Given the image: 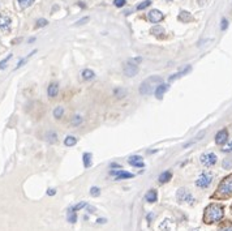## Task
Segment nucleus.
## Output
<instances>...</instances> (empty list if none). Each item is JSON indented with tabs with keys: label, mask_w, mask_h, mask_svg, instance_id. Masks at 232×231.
Here are the masks:
<instances>
[{
	"label": "nucleus",
	"mask_w": 232,
	"mask_h": 231,
	"mask_svg": "<svg viewBox=\"0 0 232 231\" xmlns=\"http://www.w3.org/2000/svg\"><path fill=\"white\" fill-rule=\"evenodd\" d=\"M150 32H151V34H154V35H162V34L164 33V29L161 25H157V26L151 28Z\"/></svg>",
	"instance_id": "b1692460"
},
{
	"label": "nucleus",
	"mask_w": 232,
	"mask_h": 231,
	"mask_svg": "<svg viewBox=\"0 0 232 231\" xmlns=\"http://www.w3.org/2000/svg\"><path fill=\"white\" fill-rule=\"evenodd\" d=\"M179 21H181V22H189L190 20H192V16H190V13L189 12H187V11H181L180 13H179Z\"/></svg>",
	"instance_id": "dca6fc26"
},
{
	"label": "nucleus",
	"mask_w": 232,
	"mask_h": 231,
	"mask_svg": "<svg viewBox=\"0 0 232 231\" xmlns=\"http://www.w3.org/2000/svg\"><path fill=\"white\" fill-rule=\"evenodd\" d=\"M176 197H177V200L179 201H181V203H193V196H192V193L189 192L188 189H185V188H180L177 191V193H176Z\"/></svg>",
	"instance_id": "0eeeda50"
},
{
	"label": "nucleus",
	"mask_w": 232,
	"mask_h": 231,
	"mask_svg": "<svg viewBox=\"0 0 232 231\" xmlns=\"http://www.w3.org/2000/svg\"><path fill=\"white\" fill-rule=\"evenodd\" d=\"M232 196V174L228 176H226L219 183L218 188L214 192V195L211 196V199H216V200H228Z\"/></svg>",
	"instance_id": "f03ea898"
},
{
	"label": "nucleus",
	"mask_w": 232,
	"mask_h": 231,
	"mask_svg": "<svg viewBox=\"0 0 232 231\" xmlns=\"http://www.w3.org/2000/svg\"><path fill=\"white\" fill-rule=\"evenodd\" d=\"M222 151H224V153H230V151H232V141L228 142L227 145H224V148H222Z\"/></svg>",
	"instance_id": "f704fd0d"
},
{
	"label": "nucleus",
	"mask_w": 232,
	"mask_h": 231,
	"mask_svg": "<svg viewBox=\"0 0 232 231\" xmlns=\"http://www.w3.org/2000/svg\"><path fill=\"white\" fill-rule=\"evenodd\" d=\"M227 26H228V21H227L226 18L222 20V30H226Z\"/></svg>",
	"instance_id": "4c0bfd02"
},
{
	"label": "nucleus",
	"mask_w": 232,
	"mask_h": 231,
	"mask_svg": "<svg viewBox=\"0 0 232 231\" xmlns=\"http://www.w3.org/2000/svg\"><path fill=\"white\" fill-rule=\"evenodd\" d=\"M212 178H214V175H212L211 173H209V171H204V173H201V175L197 178L196 185L205 189V188H207V187H210L211 181H212Z\"/></svg>",
	"instance_id": "20e7f679"
},
{
	"label": "nucleus",
	"mask_w": 232,
	"mask_h": 231,
	"mask_svg": "<svg viewBox=\"0 0 232 231\" xmlns=\"http://www.w3.org/2000/svg\"><path fill=\"white\" fill-rule=\"evenodd\" d=\"M161 84H162V78L159 76H150L141 82V85H140V93H141L142 95H149V94H151L153 91H155L158 85H161Z\"/></svg>",
	"instance_id": "7ed1b4c3"
},
{
	"label": "nucleus",
	"mask_w": 232,
	"mask_h": 231,
	"mask_svg": "<svg viewBox=\"0 0 232 231\" xmlns=\"http://www.w3.org/2000/svg\"><path fill=\"white\" fill-rule=\"evenodd\" d=\"M46 140L50 142V144H55V142L57 141V135L55 133V132H52V131H50V132H47V135H46Z\"/></svg>",
	"instance_id": "6ab92c4d"
},
{
	"label": "nucleus",
	"mask_w": 232,
	"mask_h": 231,
	"mask_svg": "<svg viewBox=\"0 0 232 231\" xmlns=\"http://www.w3.org/2000/svg\"><path fill=\"white\" fill-rule=\"evenodd\" d=\"M76 219H77L76 213H74V212H72V210L69 209V210H68V222L74 223V222H76Z\"/></svg>",
	"instance_id": "cd10ccee"
},
{
	"label": "nucleus",
	"mask_w": 232,
	"mask_h": 231,
	"mask_svg": "<svg viewBox=\"0 0 232 231\" xmlns=\"http://www.w3.org/2000/svg\"><path fill=\"white\" fill-rule=\"evenodd\" d=\"M88 21H89V17H84V18H81L80 21L76 24V26H78V25H82V24H86Z\"/></svg>",
	"instance_id": "e433bc0d"
},
{
	"label": "nucleus",
	"mask_w": 232,
	"mask_h": 231,
	"mask_svg": "<svg viewBox=\"0 0 232 231\" xmlns=\"http://www.w3.org/2000/svg\"><path fill=\"white\" fill-rule=\"evenodd\" d=\"M167 2H172V0H167Z\"/></svg>",
	"instance_id": "37998d69"
},
{
	"label": "nucleus",
	"mask_w": 232,
	"mask_h": 231,
	"mask_svg": "<svg viewBox=\"0 0 232 231\" xmlns=\"http://www.w3.org/2000/svg\"><path fill=\"white\" fill-rule=\"evenodd\" d=\"M231 212H232V204H231Z\"/></svg>",
	"instance_id": "79ce46f5"
},
{
	"label": "nucleus",
	"mask_w": 232,
	"mask_h": 231,
	"mask_svg": "<svg viewBox=\"0 0 232 231\" xmlns=\"http://www.w3.org/2000/svg\"><path fill=\"white\" fill-rule=\"evenodd\" d=\"M84 166H85V169H89L91 166V154L90 153L84 154Z\"/></svg>",
	"instance_id": "393cba45"
},
{
	"label": "nucleus",
	"mask_w": 232,
	"mask_h": 231,
	"mask_svg": "<svg viewBox=\"0 0 232 231\" xmlns=\"http://www.w3.org/2000/svg\"><path fill=\"white\" fill-rule=\"evenodd\" d=\"M171 178H172V174L170 173V171H164V173H162L161 175H159V183L164 184V183H167Z\"/></svg>",
	"instance_id": "f3484780"
},
{
	"label": "nucleus",
	"mask_w": 232,
	"mask_h": 231,
	"mask_svg": "<svg viewBox=\"0 0 232 231\" xmlns=\"http://www.w3.org/2000/svg\"><path fill=\"white\" fill-rule=\"evenodd\" d=\"M81 123H82V117L80 116V115H76L74 117H73V119H72V125H78V124H81Z\"/></svg>",
	"instance_id": "7c9ffc66"
},
{
	"label": "nucleus",
	"mask_w": 232,
	"mask_h": 231,
	"mask_svg": "<svg viewBox=\"0 0 232 231\" xmlns=\"http://www.w3.org/2000/svg\"><path fill=\"white\" fill-rule=\"evenodd\" d=\"M129 163L132 165L133 167H140V169H142V167L145 166L143 161H142V158L140 155H132L129 158Z\"/></svg>",
	"instance_id": "ddd939ff"
},
{
	"label": "nucleus",
	"mask_w": 232,
	"mask_h": 231,
	"mask_svg": "<svg viewBox=\"0 0 232 231\" xmlns=\"http://www.w3.org/2000/svg\"><path fill=\"white\" fill-rule=\"evenodd\" d=\"M81 75H82V78H84V80H91V78H94L95 73L91 69H85V71H82Z\"/></svg>",
	"instance_id": "aec40b11"
},
{
	"label": "nucleus",
	"mask_w": 232,
	"mask_h": 231,
	"mask_svg": "<svg viewBox=\"0 0 232 231\" xmlns=\"http://www.w3.org/2000/svg\"><path fill=\"white\" fill-rule=\"evenodd\" d=\"M145 200H146L147 203H155V201L158 200L157 191H155V189H150L146 195H145Z\"/></svg>",
	"instance_id": "2eb2a0df"
},
{
	"label": "nucleus",
	"mask_w": 232,
	"mask_h": 231,
	"mask_svg": "<svg viewBox=\"0 0 232 231\" xmlns=\"http://www.w3.org/2000/svg\"><path fill=\"white\" fill-rule=\"evenodd\" d=\"M98 222H99V223H104V222H106V219H104V218H99V219H98Z\"/></svg>",
	"instance_id": "a19ab883"
},
{
	"label": "nucleus",
	"mask_w": 232,
	"mask_h": 231,
	"mask_svg": "<svg viewBox=\"0 0 232 231\" xmlns=\"http://www.w3.org/2000/svg\"><path fill=\"white\" fill-rule=\"evenodd\" d=\"M11 58H12V55H8L5 59H3V60L0 61V69H4V68L7 67V63H8V60H9Z\"/></svg>",
	"instance_id": "473e14b6"
},
{
	"label": "nucleus",
	"mask_w": 232,
	"mask_h": 231,
	"mask_svg": "<svg viewBox=\"0 0 232 231\" xmlns=\"http://www.w3.org/2000/svg\"><path fill=\"white\" fill-rule=\"evenodd\" d=\"M163 13L161 11H158V9H153V11L149 12L147 14V18H149V21L153 22V24H158V22H161L162 20H163Z\"/></svg>",
	"instance_id": "1a4fd4ad"
},
{
	"label": "nucleus",
	"mask_w": 232,
	"mask_h": 231,
	"mask_svg": "<svg viewBox=\"0 0 232 231\" xmlns=\"http://www.w3.org/2000/svg\"><path fill=\"white\" fill-rule=\"evenodd\" d=\"M63 114H64V109H63L61 106H57L56 109L54 110V116L56 117V119H60V117L63 116Z\"/></svg>",
	"instance_id": "bb28decb"
},
{
	"label": "nucleus",
	"mask_w": 232,
	"mask_h": 231,
	"mask_svg": "<svg viewBox=\"0 0 232 231\" xmlns=\"http://www.w3.org/2000/svg\"><path fill=\"white\" fill-rule=\"evenodd\" d=\"M125 3H127V0H114V4L116 7H123V6H125Z\"/></svg>",
	"instance_id": "c9c22d12"
},
{
	"label": "nucleus",
	"mask_w": 232,
	"mask_h": 231,
	"mask_svg": "<svg viewBox=\"0 0 232 231\" xmlns=\"http://www.w3.org/2000/svg\"><path fill=\"white\" fill-rule=\"evenodd\" d=\"M85 206H86V203H84V201H82V203H78L76 206H73V208H71V210L76 213L77 210H80V209H82V208H85Z\"/></svg>",
	"instance_id": "c756f323"
},
{
	"label": "nucleus",
	"mask_w": 232,
	"mask_h": 231,
	"mask_svg": "<svg viewBox=\"0 0 232 231\" xmlns=\"http://www.w3.org/2000/svg\"><path fill=\"white\" fill-rule=\"evenodd\" d=\"M222 166H223V169H224V170H230V169H232V155L228 157V158H224V161H223V163H222Z\"/></svg>",
	"instance_id": "a878e982"
},
{
	"label": "nucleus",
	"mask_w": 232,
	"mask_h": 231,
	"mask_svg": "<svg viewBox=\"0 0 232 231\" xmlns=\"http://www.w3.org/2000/svg\"><path fill=\"white\" fill-rule=\"evenodd\" d=\"M168 90V85L167 84H161V85H158V88L155 89V97L158 98V99H162L163 95H164V93H166Z\"/></svg>",
	"instance_id": "4468645a"
},
{
	"label": "nucleus",
	"mask_w": 232,
	"mask_h": 231,
	"mask_svg": "<svg viewBox=\"0 0 232 231\" xmlns=\"http://www.w3.org/2000/svg\"><path fill=\"white\" fill-rule=\"evenodd\" d=\"M111 167H116V169H120V165H118V163H112V165H111Z\"/></svg>",
	"instance_id": "ea45409f"
},
{
	"label": "nucleus",
	"mask_w": 232,
	"mask_h": 231,
	"mask_svg": "<svg viewBox=\"0 0 232 231\" xmlns=\"http://www.w3.org/2000/svg\"><path fill=\"white\" fill-rule=\"evenodd\" d=\"M76 137L74 136H68V137H65V140H64V145L65 146H74L76 145Z\"/></svg>",
	"instance_id": "4be33fe9"
},
{
	"label": "nucleus",
	"mask_w": 232,
	"mask_h": 231,
	"mask_svg": "<svg viewBox=\"0 0 232 231\" xmlns=\"http://www.w3.org/2000/svg\"><path fill=\"white\" fill-rule=\"evenodd\" d=\"M12 20L7 14H0V30L2 32H8L11 29Z\"/></svg>",
	"instance_id": "9d476101"
},
{
	"label": "nucleus",
	"mask_w": 232,
	"mask_h": 231,
	"mask_svg": "<svg viewBox=\"0 0 232 231\" xmlns=\"http://www.w3.org/2000/svg\"><path fill=\"white\" fill-rule=\"evenodd\" d=\"M47 20H45V18H39L37 21V24H35V28H42V26H46L47 25Z\"/></svg>",
	"instance_id": "2f4dec72"
},
{
	"label": "nucleus",
	"mask_w": 232,
	"mask_h": 231,
	"mask_svg": "<svg viewBox=\"0 0 232 231\" xmlns=\"http://www.w3.org/2000/svg\"><path fill=\"white\" fill-rule=\"evenodd\" d=\"M90 195L91 196H95V197H96V196H99L100 195V191H99L98 187H93V188L90 189Z\"/></svg>",
	"instance_id": "72a5a7b5"
},
{
	"label": "nucleus",
	"mask_w": 232,
	"mask_h": 231,
	"mask_svg": "<svg viewBox=\"0 0 232 231\" xmlns=\"http://www.w3.org/2000/svg\"><path fill=\"white\" fill-rule=\"evenodd\" d=\"M227 141H228V131L223 128L215 135V144L219 146H223V145H226Z\"/></svg>",
	"instance_id": "6e6552de"
},
{
	"label": "nucleus",
	"mask_w": 232,
	"mask_h": 231,
	"mask_svg": "<svg viewBox=\"0 0 232 231\" xmlns=\"http://www.w3.org/2000/svg\"><path fill=\"white\" fill-rule=\"evenodd\" d=\"M111 175H115V179L116 180H123V179L133 178V174L132 173H127V171H123V170L111 171Z\"/></svg>",
	"instance_id": "9b49d317"
},
{
	"label": "nucleus",
	"mask_w": 232,
	"mask_h": 231,
	"mask_svg": "<svg viewBox=\"0 0 232 231\" xmlns=\"http://www.w3.org/2000/svg\"><path fill=\"white\" fill-rule=\"evenodd\" d=\"M57 93H59V85H57L56 82H52L48 85L47 88V94L50 98H55L57 95Z\"/></svg>",
	"instance_id": "f8f14e48"
},
{
	"label": "nucleus",
	"mask_w": 232,
	"mask_h": 231,
	"mask_svg": "<svg viewBox=\"0 0 232 231\" xmlns=\"http://www.w3.org/2000/svg\"><path fill=\"white\" fill-rule=\"evenodd\" d=\"M55 193H56V191H55V189H52V188L47 191V195H48V196H54Z\"/></svg>",
	"instance_id": "58836bf2"
},
{
	"label": "nucleus",
	"mask_w": 232,
	"mask_h": 231,
	"mask_svg": "<svg viewBox=\"0 0 232 231\" xmlns=\"http://www.w3.org/2000/svg\"><path fill=\"white\" fill-rule=\"evenodd\" d=\"M224 217V206L218 203H212L207 205L204 212V223L206 225H212L220 222Z\"/></svg>",
	"instance_id": "f257e3e1"
},
{
	"label": "nucleus",
	"mask_w": 232,
	"mask_h": 231,
	"mask_svg": "<svg viewBox=\"0 0 232 231\" xmlns=\"http://www.w3.org/2000/svg\"><path fill=\"white\" fill-rule=\"evenodd\" d=\"M218 231H232V222L231 221H223L220 223Z\"/></svg>",
	"instance_id": "a211bd4d"
},
{
	"label": "nucleus",
	"mask_w": 232,
	"mask_h": 231,
	"mask_svg": "<svg viewBox=\"0 0 232 231\" xmlns=\"http://www.w3.org/2000/svg\"><path fill=\"white\" fill-rule=\"evenodd\" d=\"M123 71H124V75L128 76V77H133L137 75L138 72V67L137 64L134 63V60H128L124 63V67H123Z\"/></svg>",
	"instance_id": "39448f33"
},
{
	"label": "nucleus",
	"mask_w": 232,
	"mask_h": 231,
	"mask_svg": "<svg viewBox=\"0 0 232 231\" xmlns=\"http://www.w3.org/2000/svg\"><path fill=\"white\" fill-rule=\"evenodd\" d=\"M18 2V6H20L21 9H26L27 7H30L33 3H34V0H17Z\"/></svg>",
	"instance_id": "412c9836"
},
{
	"label": "nucleus",
	"mask_w": 232,
	"mask_h": 231,
	"mask_svg": "<svg viewBox=\"0 0 232 231\" xmlns=\"http://www.w3.org/2000/svg\"><path fill=\"white\" fill-rule=\"evenodd\" d=\"M216 161H218V157L214 153H205L201 155V163L205 167H212L216 163Z\"/></svg>",
	"instance_id": "423d86ee"
},
{
	"label": "nucleus",
	"mask_w": 232,
	"mask_h": 231,
	"mask_svg": "<svg viewBox=\"0 0 232 231\" xmlns=\"http://www.w3.org/2000/svg\"><path fill=\"white\" fill-rule=\"evenodd\" d=\"M193 231H198V230H193Z\"/></svg>",
	"instance_id": "c03bdc74"
},
{
	"label": "nucleus",
	"mask_w": 232,
	"mask_h": 231,
	"mask_svg": "<svg viewBox=\"0 0 232 231\" xmlns=\"http://www.w3.org/2000/svg\"><path fill=\"white\" fill-rule=\"evenodd\" d=\"M150 4H151V2H150V0H145L143 3H141V4H138V6H137V9H138V11H142V9H145V8H147L149 6H150Z\"/></svg>",
	"instance_id": "c85d7f7f"
},
{
	"label": "nucleus",
	"mask_w": 232,
	"mask_h": 231,
	"mask_svg": "<svg viewBox=\"0 0 232 231\" xmlns=\"http://www.w3.org/2000/svg\"><path fill=\"white\" fill-rule=\"evenodd\" d=\"M115 95L118 98H124L125 95H127V90L124 89V88H116V89L114 90Z\"/></svg>",
	"instance_id": "5701e85b"
}]
</instances>
